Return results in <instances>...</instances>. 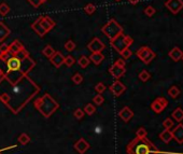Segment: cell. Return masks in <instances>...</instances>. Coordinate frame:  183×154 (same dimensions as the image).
Masks as SVG:
<instances>
[{
    "mask_svg": "<svg viewBox=\"0 0 183 154\" xmlns=\"http://www.w3.org/2000/svg\"><path fill=\"white\" fill-rule=\"evenodd\" d=\"M119 117H121L122 120H123L124 122H129L130 120L133 119V117H134V112L132 111V109L128 107H124L123 109L119 112Z\"/></svg>",
    "mask_w": 183,
    "mask_h": 154,
    "instance_id": "cell-14",
    "label": "cell"
},
{
    "mask_svg": "<svg viewBox=\"0 0 183 154\" xmlns=\"http://www.w3.org/2000/svg\"><path fill=\"white\" fill-rule=\"evenodd\" d=\"M121 55H122V57H123L124 59H127V58H129L130 56L133 55V52L129 50V47H127V49H125L123 52H122Z\"/></svg>",
    "mask_w": 183,
    "mask_h": 154,
    "instance_id": "cell-40",
    "label": "cell"
},
{
    "mask_svg": "<svg viewBox=\"0 0 183 154\" xmlns=\"http://www.w3.org/2000/svg\"><path fill=\"white\" fill-rule=\"evenodd\" d=\"M54 26H55V22L52 21L49 16H40L37 21L31 25V28H33L40 37H43V36L49 33L51 29H53Z\"/></svg>",
    "mask_w": 183,
    "mask_h": 154,
    "instance_id": "cell-4",
    "label": "cell"
},
{
    "mask_svg": "<svg viewBox=\"0 0 183 154\" xmlns=\"http://www.w3.org/2000/svg\"><path fill=\"white\" fill-rule=\"evenodd\" d=\"M127 154H159V150L146 137L133 139L126 147Z\"/></svg>",
    "mask_w": 183,
    "mask_h": 154,
    "instance_id": "cell-2",
    "label": "cell"
},
{
    "mask_svg": "<svg viewBox=\"0 0 183 154\" xmlns=\"http://www.w3.org/2000/svg\"><path fill=\"white\" fill-rule=\"evenodd\" d=\"M111 41V45L115 49V51L119 52L120 54L124 51L125 49L129 47L133 44V39L128 36H125L123 33H120L119 36L114 38V39L110 40Z\"/></svg>",
    "mask_w": 183,
    "mask_h": 154,
    "instance_id": "cell-5",
    "label": "cell"
},
{
    "mask_svg": "<svg viewBox=\"0 0 183 154\" xmlns=\"http://www.w3.org/2000/svg\"><path fill=\"white\" fill-rule=\"evenodd\" d=\"M155 12H156V10H155V8L154 7H152V6H148L146 9H144V14L149 17L153 16V15L155 14Z\"/></svg>",
    "mask_w": 183,
    "mask_h": 154,
    "instance_id": "cell-28",
    "label": "cell"
},
{
    "mask_svg": "<svg viewBox=\"0 0 183 154\" xmlns=\"http://www.w3.org/2000/svg\"><path fill=\"white\" fill-rule=\"evenodd\" d=\"M65 49L67 50L68 52H72L74 49H76V43H74L72 40H69L65 43Z\"/></svg>",
    "mask_w": 183,
    "mask_h": 154,
    "instance_id": "cell-34",
    "label": "cell"
},
{
    "mask_svg": "<svg viewBox=\"0 0 183 154\" xmlns=\"http://www.w3.org/2000/svg\"><path fill=\"white\" fill-rule=\"evenodd\" d=\"M165 6L167 7L169 11L173 14H177L181 11L183 8V1L182 0H167L165 2Z\"/></svg>",
    "mask_w": 183,
    "mask_h": 154,
    "instance_id": "cell-8",
    "label": "cell"
},
{
    "mask_svg": "<svg viewBox=\"0 0 183 154\" xmlns=\"http://www.w3.org/2000/svg\"><path fill=\"white\" fill-rule=\"evenodd\" d=\"M9 12H10V7H9L8 4H7V3H1V4H0V14H1L2 16L7 15Z\"/></svg>",
    "mask_w": 183,
    "mask_h": 154,
    "instance_id": "cell-30",
    "label": "cell"
},
{
    "mask_svg": "<svg viewBox=\"0 0 183 154\" xmlns=\"http://www.w3.org/2000/svg\"><path fill=\"white\" fill-rule=\"evenodd\" d=\"M150 78H151L150 73H149L146 70H142V71L139 73V79L142 81V82H146Z\"/></svg>",
    "mask_w": 183,
    "mask_h": 154,
    "instance_id": "cell-29",
    "label": "cell"
},
{
    "mask_svg": "<svg viewBox=\"0 0 183 154\" xmlns=\"http://www.w3.org/2000/svg\"><path fill=\"white\" fill-rule=\"evenodd\" d=\"M16 146H11V147H8V148H4L3 150H0V154H3L2 153V151H6V150H9V149H12V148H15Z\"/></svg>",
    "mask_w": 183,
    "mask_h": 154,
    "instance_id": "cell-45",
    "label": "cell"
},
{
    "mask_svg": "<svg viewBox=\"0 0 183 154\" xmlns=\"http://www.w3.org/2000/svg\"><path fill=\"white\" fill-rule=\"evenodd\" d=\"M55 52L56 51L51 46V45H46V46L44 47L43 50H42V53H43V55L46 56V57H49V58H51L52 56L55 54Z\"/></svg>",
    "mask_w": 183,
    "mask_h": 154,
    "instance_id": "cell-23",
    "label": "cell"
},
{
    "mask_svg": "<svg viewBox=\"0 0 183 154\" xmlns=\"http://www.w3.org/2000/svg\"><path fill=\"white\" fill-rule=\"evenodd\" d=\"M27 1L30 2V4L33 7H35V8H39L40 4L44 3L46 1H47V0H27Z\"/></svg>",
    "mask_w": 183,
    "mask_h": 154,
    "instance_id": "cell-41",
    "label": "cell"
},
{
    "mask_svg": "<svg viewBox=\"0 0 183 154\" xmlns=\"http://www.w3.org/2000/svg\"><path fill=\"white\" fill-rule=\"evenodd\" d=\"M84 10H85V12H86L87 14H92V13H94L95 11H96V7H95L93 3H89L87 6H85Z\"/></svg>",
    "mask_w": 183,
    "mask_h": 154,
    "instance_id": "cell-36",
    "label": "cell"
},
{
    "mask_svg": "<svg viewBox=\"0 0 183 154\" xmlns=\"http://www.w3.org/2000/svg\"><path fill=\"white\" fill-rule=\"evenodd\" d=\"M10 29L6 26V24L0 22V42L4 41V39L8 38V36L10 35Z\"/></svg>",
    "mask_w": 183,
    "mask_h": 154,
    "instance_id": "cell-20",
    "label": "cell"
},
{
    "mask_svg": "<svg viewBox=\"0 0 183 154\" xmlns=\"http://www.w3.org/2000/svg\"><path fill=\"white\" fill-rule=\"evenodd\" d=\"M159 138L162 139L163 142L165 143H169L172 140V132L170 130H164L159 134Z\"/></svg>",
    "mask_w": 183,
    "mask_h": 154,
    "instance_id": "cell-18",
    "label": "cell"
},
{
    "mask_svg": "<svg viewBox=\"0 0 183 154\" xmlns=\"http://www.w3.org/2000/svg\"><path fill=\"white\" fill-rule=\"evenodd\" d=\"M95 90H96L98 94H102L103 92L106 90V86H105V84L103 83H101V82H99L98 84L95 86Z\"/></svg>",
    "mask_w": 183,
    "mask_h": 154,
    "instance_id": "cell-39",
    "label": "cell"
},
{
    "mask_svg": "<svg viewBox=\"0 0 183 154\" xmlns=\"http://www.w3.org/2000/svg\"><path fill=\"white\" fill-rule=\"evenodd\" d=\"M89 58L95 65H100L102 63V60L105 59V56H103V54L101 52H98V53H93Z\"/></svg>",
    "mask_w": 183,
    "mask_h": 154,
    "instance_id": "cell-19",
    "label": "cell"
},
{
    "mask_svg": "<svg viewBox=\"0 0 183 154\" xmlns=\"http://www.w3.org/2000/svg\"><path fill=\"white\" fill-rule=\"evenodd\" d=\"M172 119L176 120L177 122H181L183 120V110L181 108H177L172 112Z\"/></svg>",
    "mask_w": 183,
    "mask_h": 154,
    "instance_id": "cell-21",
    "label": "cell"
},
{
    "mask_svg": "<svg viewBox=\"0 0 183 154\" xmlns=\"http://www.w3.org/2000/svg\"><path fill=\"white\" fill-rule=\"evenodd\" d=\"M182 55H183V52L181 51V49H179V47H177V46L173 47V49L169 52V57H170L173 62L180 60L182 58Z\"/></svg>",
    "mask_w": 183,
    "mask_h": 154,
    "instance_id": "cell-17",
    "label": "cell"
},
{
    "mask_svg": "<svg viewBox=\"0 0 183 154\" xmlns=\"http://www.w3.org/2000/svg\"><path fill=\"white\" fill-rule=\"evenodd\" d=\"M146 135H148V132H146V128H143V127H139L137 130V132H136V136L138 138L146 137Z\"/></svg>",
    "mask_w": 183,
    "mask_h": 154,
    "instance_id": "cell-33",
    "label": "cell"
},
{
    "mask_svg": "<svg viewBox=\"0 0 183 154\" xmlns=\"http://www.w3.org/2000/svg\"><path fill=\"white\" fill-rule=\"evenodd\" d=\"M35 108L43 115L44 117H50L56 110L59 108L57 101L53 98L50 94H46L44 96L36 99Z\"/></svg>",
    "mask_w": 183,
    "mask_h": 154,
    "instance_id": "cell-3",
    "label": "cell"
},
{
    "mask_svg": "<svg viewBox=\"0 0 183 154\" xmlns=\"http://www.w3.org/2000/svg\"><path fill=\"white\" fill-rule=\"evenodd\" d=\"M87 47H89V50L91 52H93V53H98V52H101L105 49L106 45L99 38H94V39L89 43Z\"/></svg>",
    "mask_w": 183,
    "mask_h": 154,
    "instance_id": "cell-9",
    "label": "cell"
},
{
    "mask_svg": "<svg viewBox=\"0 0 183 154\" xmlns=\"http://www.w3.org/2000/svg\"><path fill=\"white\" fill-rule=\"evenodd\" d=\"M168 95L171 97V98H173V99L177 98V97L180 95V90L177 86H175V85H173V86H171L168 90Z\"/></svg>",
    "mask_w": 183,
    "mask_h": 154,
    "instance_id": "cell-25",
    "label": "cell"
},
{
    "mask_svg": "<svg viewBox=\"0 0 183 154\" xmlns=\"http://www.w3.org/2000/svg\"><path fill=\"white\" fill-rule=\"evenodd\" d=\"M3 74H4V72H3V70H2V68H1V67H0V78H1V77H2V76H3Z\"/></svg>",
    "mask_w": 183,
    "mask_h": 154,
    "instance_id": "cell-47",
    "label": "cell"
},
{
    "mask_svg": "<svg viewBox=\"0 0 183 154\" xmlns=\"http://www.w3.org/2000/svg\"><path fill=\"white\" fill-rule=\"evenodd\" d=\"M128 1H129V2H130V3H132V4H137L138 2L140 1V0H128Z\"/></svg>",
    "mask_w": 183,
    "mask_h": 154,
    "instance_id": "cell-46",
    "label": "cell"
},
{
    "mask_svg": "<svg viewBox=\"0 0 183 154\" xmlns=\"http://www.w3.org/2000/svg\"><path fill=\"white\" fill-rule=\"evenodd\" d=\"M109 72H110V74L113 77V78L120 79L121 77H123L124 74H125L126 69H125V67H120V66H117L116 64H114L113 66L110 67Z\"/></svg>",
    "mask_w": 183,
    "mask_h": 154,
    "instance_id": "cell-13",
    "label": "cell"
},
{
    "mask_svg": "<svg viewBox=\"0 0 183 154\" xmlns=\"http://www.w3.org/2000/svg\"><path fill=\"white\" fill-rule=\"evenodd\" d=\"M23 49H24V46L22 45L21 42L17 41V40H14L12 43L9 45V53H10L11 55H16V54Z\"/></svg>",
    "mask_w": 183,
    "mask_h": 154,
    "instance_id": "cell-16",
    "label": "cell"
},
{
    "mask_svg": "<svg viewBox=\"0 0 183 154\" xmlns=\"http://www.w3.org/2000/svg\"><path fill=\"white\" fill-rule=\"evenodd\" d=\"M84 114H85V112H84V110H82V109H76L73 112V115L76 120H81L83 117H84Z\"/></svg>",
    "mask_w": 183,
    "mask_h": 154,
    "instance_id": "cell-37",
    "label": "cell"
},
{
    "mask_svg": "<svg viewBox=\"0 0 183 154\" xmlns=\"http://www.w3.org/2000/svg\"><path fill=\"white\" fill-rule=\"evenodd\" d=\"M6 52H9V45L2 43L0 45V53H6Z\"/></svg>",
    "mask_w": 183,
    "mask_h": 154,
    "instance_id": "cell-43",
    "label": "cell"
},
{
    "mask_svg": "<svg viewBox=\"0 0 183 154\" xmlns=\"http://www.w3.org/2000/svg\"><path fill=\"white\" fill-rule=\"evenodd\" d=\"M115 1H121V0H115Z\"/></svg>",
    "mask_w": 183,
    "mask_h": 154,
    "instance_id": "cell-48",
    "label": "cell"
},
{
    "mask_svg": "<svg viewBox=\"0 0 183 154\" xmlns=\"http://www.w3.org/2000/svg\"><path fill=\"white\" fill-rule=\"evenodd\" d=\"M101 31H102L110 40H112V39H114L116 36H119L120 33H123V28L120 26L119 23L115 21V20L112 19L101 28Z\"/></svg>",
    "mask_w": 183,
    "mask_h": 154,
    "instance_id": "cell-6",
    "label": "cell"
},
{
    "mask_svg": "<svg viewBox=\"0 0 183 154\" xmlns=\"http://www.w3.org/2000/svg\"><path fill=\"white\" fill-rule=\"evenodd\" d=\"M151 109L154 111L155 113H160V112H163V110H164L165 108L157 101V99H155L152 103V105H151Z\"/></svg>",
    "mask_w": 183,
    "mask_h": 154,
    "instance_id": "cell-22",
    "label": "cell"
},
{
    "mask_svg": "<svg viewBox=\"0 0 183 154\" xmlns=\"http://www.w3.org/2000/svg\"><path fill=\"white\" fill-rule=\"evenodd\" d=\"M72 81H73V83H76V84H80V83H82V81H83L82 74L76 73L73 77H72Z\"/></svg>",
    "mask_w": 183,
    "mask_h": 154,
    "instance_id": "cell-38",
    "label": "cell"
},
{
    "mask_svg": "<svg viewBox=\"0 0 183 154\" xmlns=\"http://www.w3.org/2000/svg\"><path fill=\"white\" fill-rule=\"evenodd\" d=\"M115 64H116L117 66H120V67H125L126 63H125V60H124V58H119V59L115 62Z\"/></svg>",
    "mask_w": 183,
    "mask_h": 154,
    "instance_id": "cell-44",
    "label": "cell"
},
{
    "mask_svg": "<svg viewBox=\"0 0 183 154\" xmlns=\"http://www.w3.org/2000/svg\"><path fill=\"white\" fill-rule=\"evenodd\" d=\"M89 143L84 139V138H80L78 141L74 143V150L79 154H84L89 149Z\"/></svg>",
    "mask_w": 183,
    "mask_h": 154,
    "instance_id": "cell-11",
    "label": "cell"
},
{
    "mask_svg": "<svg viewBox=\"0 0 183 154\" xmlns=\"http://www.w3.org/2000/svg\"><path fill=\"white\" fill-rule=\"evenodd\" d=\"M181 59H182V60H183V55H182V58H181Z\"/></svg>",
    "mask_w": 183,
    "mask_h": 154,
    "instance_id": "cell-49",
    "label": "cell"
},
{
    "mask_svg": "<svg viewBox=\"0 0 183 154\" xmlns=\"http://www.w3.org/2000/svg\"><path fill=\"white\" fill-rule=\"evenodd\" d=\"M19 142L22 144V146H26L27 143H29L30 142V137H29L28 135H27L26 133H23L20 135L19 137Z\"/></svg>",
    "mask_w": 183,
    "mask_h": 154,
    "instance_id": "cell-24",
    "label": "cell"
},
{
    "mask_svg": "<svg viewBox=\"0 0 183 154\" xmlns=\"http://www.w3.org/2000/svg\"><path fill=\"white\" fill-rule=\"evenodd\" d=\"M109 90H110V92L114 95V96L119 97L126 90V86L122 82H120L119 80H116L114 83H112L111 86L109 87Z\"/></svg>",
    "mask_w": 183,
    "mask_h": 154,
    "instance_id": "cell-10",
    "label": "cell"
},
{
    "mask_svg": "<svg viewBox=\"0 0 183 154\" xmlns=\"http://www.w3.org/2000/svg\"><path fill=\"white\" fill-rule=\"evenodd\" d=\"M76 63V59H74L72 56H70V55H68V56H66L65 57V60H64V64L66 65L67 67H71L72 65Z\"/></svg>",
    "mask_w": 183,
    "mask_h": 154,
    "instance_id": "cell-32",
    "label": "cell"
},
{
    "mask_svg": "<svg viewBox=\"0 0 183 154\" xmlns=\"http://www.w3.org/2000/svg\"><path fill=\"white\" fill-rule=\"evenodd\" d=\"M89 63H91L89 58L87 57V56H84V55L81 56L80 59L78 60V64L80 65V67H82V68H86L89 65Z\"/></svg>",
    "mask_w": 183,
    "mask_h": 154,
    "instance_id": "cell-26",
    "label": "cell"
},
{
    "mask_svg": "<svg viewBox=\"0 0 183 154\" xmlns=\"http://www.w3.org/2000/svg\"><path fill=\"white\" fill-rule=\"evenodd\" d=\"M39 92L40 87L27 74L15 82L10 81L4 74L0 78V101L14 114H17Z\"/></svg>",
    "mask_w": 183,
    "mask_h": 154,
    "instance_id": "cell-1",
    "label": "cell"
},
{
    "mask_svg": "<svg viewBox=\"0 0 183 154\" xmlns=\"http://www.w3.org/2000/svg\"><path fill=\"white\" fill-rule=\"evenodd\" d=\"M50 60H51V63L56 68H59L63 64H64L65 56L63 55L62 53H59V52H55V54H54V55L50 58Z\"/></svg>",
    "mask_w": 183,
    "mask_h": 154,
    "instance_id": "cell-15",
    "label": "cell"
},
{
    "mask_svg": "<svg viewBox=\"0 0 183 154\" xmlns=\"http://www.w3.org/2000/svg\"><path fill=\"white\" fill-rule=\"evenodd\" d=\"M163 126H164L165 130H171L173 127V121L170 117H168V119H166L163 122Z\"/></svg>",
    "mask_w": 183,
    "mask_h": 154,
    "instance_id": "cell-31",
    "label": "cell"
},
{
    "mask_svg": "<svg viewBox=\"0 0 183 154\" xmlns=\"http://www.w3.org/2000/svg\"><path fill=\"white\" fill-rule=\"evenodd\" d=\"M136 55L139 57V59L142 60L146 65L150 64V63L155 58V53L148 46L140 47V49L137 51Z\"/></svg>",
    "mask_w": 183,
    "mask_h": 154,
    "instance_id": "cell-7",
    "label": "cell"
},
{
    "mask_svg": "<svg viewBox=\"0 0 183 154\" xmlns=\"http://www.w3.org/2000/svg\"><path fill=\"white\" fill-rule=\"evenodd\" d=\"M172 132V139H175L178 143H183V124H178Z\"/></svg>",
    "mask_w": 183,
    "mask_h": 154,
    "instance_id": "cell-12",
    "label": "cell"
},
{
    "mask_svg": "<svg viewBox=\"0 0 183 154\" xmlns=\"http://www.w3.org/2000/svg\"><path fill=\"white\" fill-rule=\"evenodd\" d=\"M156 99H157V101H159V103L164 108H166L167 106H168V101H167V99L165 98V97H159V98H156Z\"/></svg>",
    "mask_w": 183,
    "mask_h": 154,
    "instance_id": "cell-42",
    "label": "cell"
},
{
    "mask_svg": "<svg viewBox=\"0 0 183 154\" xmlns=\"http://www.w3.org/2000/svg\"><path fill=\"white\" fill-rule=\"evenodd\" d=\"M93 101H94V103H96L97 106H100L103 103V101H105V98H103L101 95H96V96L93 98Z\"/></svg>",
    "mask_w": 183,
    "mask_h": 154,
    "instance_id": "cell-35",
    "label": "cell"
},
{
    "mask_svg": "<svg viewBox=\"0 0 183 154\" xmlns=\"http://www.w3.org/2000/svg\"><path fill=\"white\" fill-rule=\"evenodd\" d=\"M83 110H84V112L86 113L87 115H93L96 112V108H95V106L93 105V103H87Z\"/></svg>",
    "mask_w": 183,
    "mask_h": 154,
    "instance_id": "cell-27",
    "label": "cell"
}]
</instances>
